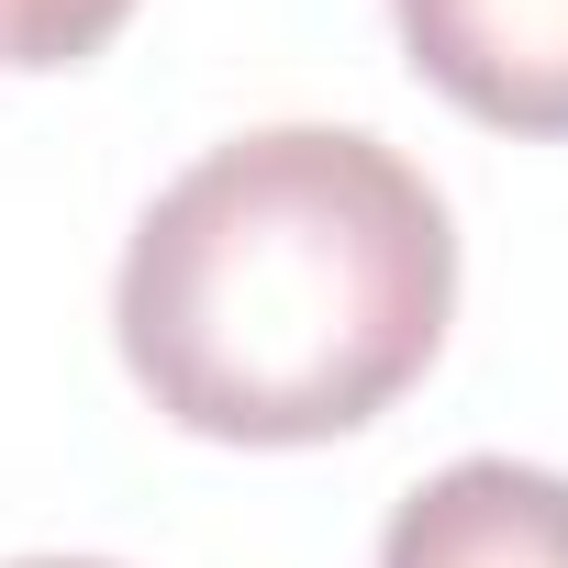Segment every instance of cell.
Returning <instances> with one entry per match:
<instances>
[{
	"mask_svg": "<svg viewBox=\"0 0 568 568\" xmlns=\"http://www.w3.org/2000/svg\"><path fill=\"white\" fill-rule=\"evenodd\" d=\"M379 568H568V479L524 457H457L390 513Z\"/></svg>",
	"mask_w": 568,
	"mask_h": 568,
	"instance_id": "obj_3",
	"label": "cell"
},
{
	"mask_svg": "<svg viewBox=\"0 0 568 568\" xmlns=\"http://www.w3.org/2000/svg\"><path fill=\"white\" fill-rule=\"evenodd\" d=\"M457 313L435 179L346 123H267L179 168L112 278L134 390L212 446H324L390 413Z\"/></svg>",
	"mask_w": 568,
	"mask_h": 568,
	"instance_id": "obj_1",
	"label": "cell"
},
{
	"mask_svg": "<svg viewBox=\"0 0 568 568\" xmlns=\"http://www.w3.org/2000/svg\"><path fill=\"white\" fill-rule=\"evenodd\" d=\"M134 23V0H0V68H79Z\"/></svg>",
	"mask_w": 568,
	"mask_h": 568,
	"instance_id": "obj_4",
	"label": "cell"
},
{
	"mask_svg": "<svg viewBox=\"0 0 568 568\" xmlns=\"http://www.w3.org/2000/svg\"><path fill=\"white\" fill-rule=\"evenodd\" d=\"M12 568H112V557H12Z\"/></svg>",
	"mask_w": 568,
	"mask_h": 568,
	"instance_id": "obj_5",
	"label": "cell"
},
{
	"mask_svg": "<svg viewBox=\"0 0 568 568\" xmlns=\"http://www.w3.org/2000/svg\"><path fill=\"white\" fill-rule=\"evenodd\" d=\"M402 57L490 134H568V0H390Z\"/></svg>",
	"mask_w": 568,
	"mask_h": 568,
	"instance_id": "obj_2",
	"label": "cell"
}]
</instances>
